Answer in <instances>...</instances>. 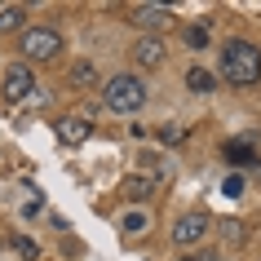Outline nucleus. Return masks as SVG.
<instances>
[{"label":"nucleus","mask_w":261,"mask_h":261,"mask_svg":"<svg viewBox=\"0 0 261 261\" xmlns=\"http://www.w3.org/2000/svg\"><path fill=\"white\" fill-rule=\"evenodd\" d=\"M120 230H124V234H142V230H146V213H142V208H133V213H124Z\"/></svg>","instance_id":"obj_14"},{"label":"nucleus","mask_w":261,"mask_h":261,"mask_svg":"<svg viewBox=\"0 0 261 261\" xmlns=\"http://www.w3.org/2000/svg\"><path fill=\"white\" fill-rule=\"evenodd\" d=\"M89 133H93V124L84 120V115H67V120L58 124V142H62V146H84Z\"/></svg>","instance_id":"obj_7"},{"label":"nucleus","mask_w":261,"mask_h":261,"mask_svg":"<svg viewBox=\"0 0 261 261\" xmlns=\"http://www.w3.org/2000/svg\"><path fill=\"white\" fill-rule=\"evenodd\" d=\"M226 160H230V164H257V151H252V146L230 142V146H226Z\"/></svg>","instance_id":"obj_13"},{"label":"nucleus","mask_w":261,"mask_h":261,"mask_svg":"<svg viewBox=\"0 0 261 261\" xmlns=\"http://www.w3.org/2000/svg\"><path fill=\"white\" fill-rule=\"evenodd\" d=\"M133 58H138V67H160L164 62V40L160 36H142L133 44Z\"/></svg>","instance_id":"obj_8"},{"label":"nucleus","mask_w":261,"mask_h":261,"mask_svg":"<svg viewBox=\"0 0 261 261\" xmlns=\"http://www.w3.org/2000/svg\"><path fill=\"white\" fill-rule=\"evenodd\" d=\"M208 230V213H186V217H177V226H173V239H177L181 248H191L199 244Z\"/></svg>","instance_id":"obj_6"},{"label":"nucleus","mask_w":261,"mask_h":261,"mask_svg":"<svg viewBox=\"0 0 261 261\" xmlns=\"http://www.w3.org/2000/svg\"><path fill=\"white\" fill-rule=\"evenodd\" d=\"M181 138H186L181 124H164V128H160V142H181Z\"/></svg>","instance_id":"obj_16"},{"label":"nucleus","mask_w":261,"mask_h":261,"mask_svg":"<svg viewBox=\"0 0 261 261\" xmlns=\"http://www.w3.org/2000/svg\"><path fill=\"white\" fill-rule=\"evenodd\" d=\"M151 191H155V177H146V173H138V177L124 181V199H133V204H142Z\"/></svg>","instance_id":"obj_9"},{"label":"nucleus","mask_w":261,"mask_h":261,"mask_svg":"<svg viewBox=\"0 0 261 261\" xmlns=\"http://www.w3.org/2000/svg\"><path fill=\"white\" fill-rule=\"evenodd\" d=\"M186 84H191V93H213V71H204V67H191L186 71Z\"/></svg>","instance_id":"obj_10"},{"label":"nucleus","mask_w":261,"mask_h":261,"mask_svg":"<svg viewBox=\"0 0 261 261\" xmlns=\"http://www.w3.org/2000/svg\"><path fill=\"white\" fill-rule=\"evenodd\" d=\"M31 89H36V75H31L27 62H14V67L5 71V97H9V102H22V97H31Z\"/></svg>","instance_id":"obj_5"},{"label":"nucleus","mask_w":261,"mask_h":261,"mask_svg":"<svg viewBox=\"0 0 261 261\" xmlns=\"http://www.w3.org/2000/svg\"><path fill=\"white\" fill-rule=\"evenodd\" d=\"M22 22H27V9L22 5H5L0 9V31H18Z\"/></svg>","instance_id":"obj_12"},{"label":"nucleus","mask_w":261,"mask_h":261,"mask_svg":"<svg viewBox=\"0 0 261 261\" xmlns=\"http://www.w3.org/2000/svg\"><path fill=\"white\" fill-rule=\"evenodd\" d=\"M71 84H75V89H93L97 84V67L93 62H75V67H71Z\"/></svg>","instance_id":"obj_11"},{"label":"nucleus","mask_w":261,"mask_h":261,"mask_svg":"<svg viewBox=\"0 0 261 261\" xmlns=\"http://www.w3.org/2000/svg\"><path fill=\"white\" fill-rule=\"evenodd\" d=\"M14 252H18V257H27V261H36V257H40V244H36L31 234H14Z\"/></svg>","instance_id":"obj_15"},{"label":"nucleus","mask_w":261,"mask_h":261,"mask_svg":"<svg viewBox=\"0 0 261 261\" xmlns=\"http://www.w3.org/2000/svg\"><path fill=\"white\" fill-rule=\"evenodd\" d=\"M186 44H191V49L208 44V27H191V31H186Z\"/></svg>","instance_id":"obj_17"},{"label":"nucleus","mask_w":261,"mask_h":261,"mask_svg":"<svg viewBox=\"0 0 261 261\" xmlns=\"http://www.w3.org/2000/svg\"><path fill=\"white\" fill-rule=\"evenodd\" d=\"M22 54L31 58V62H54L58 54H62V36L49 27H27V36H22Z\"/></svg>","instance_id":"obj_3"},{"label":"nucleus","mask_w":261,"mask_h":261,"mask_svg":"<svg viewBox=\"0 0 261 261\" xmlns=\"http://www.w3.org/2000/svg\"><path fill=\"white\" fill-rule=\"evenodd\" d=\"M221 195H230V199H239V195H244V177H226Z\"/></svg>","instance_id":"obj_18"},{"label":"nucleus","mask_w":261,"mask_h":261,"mask_svg":"<svg viewBox=\"0 0 261 261\" xmlns=\"http://www.w3.org/2000/svg\"><path fill=\"white\" fill-rule=\"evenodd\" d=\"M102 102H107L115 115H133V111L146 107V84L138 75H111L107 89H102Z\"/></svg>","instance_id":"obj_2"},{"label":"nucleus","mask_w":261,"mask_h":261,"mask_svg":"<svg viewBox=\"0 0 261 261\" xmlns=\"http://www.w3.org/2000/svg\"><path fill=\"white\" fill-rule=\"evenodd\" d=\"M181 261H195V257H181Z\"/></svg>","instance_id":"obj_19"},{"label":"nucleus","mask_w":261,"mask_h":261,"mask_svg":"<svg viewBox=\"0 0 261 261\" xmlns=\"http://www.w3.org/2000/svg\"><path fill=\"white\" fill-rule=\"evenodd\" d=\"M133 27H142V31H164V27H173L177 22V14L168 9V5H133Z\"/></svg>","instance_id":"obj_4"},{"label":"nucleus","mask_w":261,"mask_h":261,"mask_svg":"<svg viewBox=\"0 0 261 261\" xmlns=\"http://www.w3.org/2000/svg\"><path fill=\"white\" fill-rule=\"evenodd\" d=\"M221 75H226L234 89H252V84L261 80V54H257V44L230 40L226 49H221Z\"/></svg>","instance_id":"obj_1"}]
</instances>
